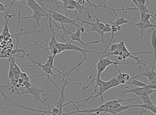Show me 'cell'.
Segmentation results:
<instances>
[{
	"label": "cell",
	"mask_w": 156,
	"mask_h": 115,
	"mask_svg": "<svg viewBox=\"0 0 156 115\" xmlns=\"http://www.w3.org/2000/svg\"><path fill=\"white\" fill-rule=\"evenodd\" d=\"M52 23H53L56 28L58 29H62V30L64 31V34L62 35V36H65L66 35H69L70 37V41L69 42L70 43H73V42L76 41L78 42H80L82 45L83 46V49L85 50H88L87 47L89 45V44H98L102 42L101 40H96V41H91V42H83V40L80 39V35H81V31H80V26H78L76 27L77 29L76 31L75 32H71V29L70 30H66V29L65 28L64 25H61V27H58V25L55 23V21L52 20Z\"/></svg>",
	"instance_id": "cell-1"
},
{
	"label": "cell",
	"mask_w": 156,
	"mask_h": 115,
	"mask_svg": "<svg viewBox=\"0 0 156 115\" xmlns=\"http://www.w3.org/2000/svg\"><path fill=\"white\" fill-rule=\"evenodd\" d=\"M44 92H54V90H44V87L43 89H39L38 87H37L35 85H32L31 87L30 88L27 89V90H26L22 93H20L19 91L17 92V94L20 96V97L21 99V95H25V94H29L31 95L33 99L35 100V103H43V105H44V108L46 109L47 108V105L49 107V108H52L51 105H50L49 103H47L45 101H44L41 97V95L42 93H44Z\"/></svg>",
	"instance_id": "cell-2"
},
{
	"label": "cell",
	"mask_w": 156,
	"mask_h": 115,
	"mask_svg": "<svg viewBox=\"0 0 156 115\" xmlns=\"http://www.w3.org/2000/svg\"><path fill=\"white\" fill-rule=\"evenodd\" d=\"M36 1H38L41 4V5L43 7L44 9L47 11V12L49 13V17H51L52 20H53L55 21H57V22H58V23H60L61 25L70 24V25H75L76 27L79 26L77 23H76L75 19H74V20L71 19H70L69 17H68L67 15H62L60 13L57 12V11H56V10L51 11V9L52 3H51V4H50L49 9H48L46 8L44 6L41 0H36Z\"/></svg>",
	"instance_id": "cell-3"
},
{
	"label": "cell",
	"mask_w": 156,
	"mask_h": 115,
	"mask_svg": "<svg viewBox=\"0 0 156 115\" xmlns=\"http://www.w3.org/2000/svg\"><path fill=\"white\" fill-rule=\"evenodd\" d=\"M23 54H24L25 56H27L33 63H34V64L29 65V67H39V68H41V69L44 72V76H47V77H49V76L51 75L53 77V80L54 81L55 79H58L59 81H60V82H61V77L62 76L61 75V74H60V73H58V74L54 73L53 72V71H52V69H52L51 67L49 64H47L46 62H45V64H42L41 63L37 62L35 61L34 60H33V59L31 58V57L30 56V55H29V54H26L25 52Z\"/></svg>",
	"instance_id": "cell-4"
},
{
	"label": "cell",
	"mask_w": 156,
	"mask_h": 115,
	"mask_svg": "<svg viewBox=\"0 0 156 115\" xmlns=\"http://www.w3.org/2000/svg\"><path fill=\"white\" fill-rule=\"evenodd\" d=\"M75 16H76V19H75V22H76L77 21H80L83 24H87L88 25H90L91 26V29H86V32H87L88 33V35H90V32H97L98 34L101 37V40H102V42H103L106 45H107V44L105 42V33L104 32L100 30L98 27V25L97 22H88L87 21H84L83 19H82L79 17V15L78 13L77 12H75Z\"/></svg>",
	"instance_id": "cell-5"
},
{
	"label": "cell",
	"mask_w": 156,
	"mask_h": 115,
	"mask_svg": "<svg viewBox=\"0 0 156 115\" xmlns=\"http://www.w3.org/2000/svg\"><path fill=\"white\" fill-rule=\"evenodd\" d=\"M125 87L127 89V90L125 91H120L118 93H122V96L124 97V96L127 94V93H133L136 95L139 96V97L141 99L144 97H148L150 95L148 94V93L146 91V87H135V88H129V87L125 85Z\"/></svg>",
	"instance_id": "cell-6"
},
{
	"label": "cell",
	"mask_w": 156,
	"mask_h": 115,
	"mask_svg": "<svg viewBox=\"0 0 156 115\" xmlns=\"http://www.w3.org/2000/svg\"><path fill=\"white\" fill-rule=\"evenodd\" d=\"M132 25L136 26V27H138L140 30V36H139L138 38H137L136 39V40H138V39H144L145 41H146V42H147V40H146V37H145L146 36H145V34H144V31L147 29H153V28L156 27L155 24H153L151 23H143V22H141V21L138 22V23H133L132 22Z\"/></svg>",
	"instance_id": "cell-7"
},
{
	"label": "cell",
	"mask_w": 156,
	"mask_h": 115,
	"mask_svg": "<svg viewBox=\"0 0 156 115\" xmlns=\"http://www.w3.org/2000/svg\"><path fill=\"white\" fill-rule=\"evenodd\" d=\"M44 17H46L47 19V21H49V15L44 13L43 12H38V11H33V15L31 16H27V17H21V19H32L35 21L36 24L39 26L40 29H43V28L41 26V19Z\"/></svg>",
	"instance_id": "cell-8"
},
{
	"label": "cell",
	"mask_w": 156,
	"mask_h": 115,
	"mask_svg": "<svg viewBox=\"0 0 156 115\" xmlns=\"http://www.w3.org/2000/svg\"><path fill=\"white\" fill-rule=\"evenodd\" d=\"M155 66V64H153L152 69L151 70H149V69H148V68H147V66H145V67H146V71L144 72H142H142H141L140 75H137V76H132L130 78V80L133 79L138 78V77H140L144 76V77H146L148 79L147 83H150L151 81L153 80L156 77V72L154 71Z\"/></svg>",
	"instance_id": "cell-9"
},
{
	"label": "cell",
	"mask_w": 156,
	"mask_h": 115,
	"mask_svg": "<svg viewBox=\"0 0 156 115\" xmlns=\"http://www.w3.org/2000/svg\"><path fill=\"white\" fill-rule=\"evenodd\" d=\"M23 4H26V5L29 6L33 11H38V12H43L44 13L49 14V13L44 10L41 5H39L36 0H26V3H23Z\"/></svg>",
	"instance_id": "cell-10"
},
{
	"label": "cell",
	"mask_w": 156,
	"mask_h": 115,
	"mask_svg": "<svg viewBox=\"0 0 156 115\" xmlns=\"http://www.w3.org/2000/svg\"><path fill=\"white\" fill-rule=\"evenodd\" d=\"M115 16H116V20L114 21H112L111 19H110V23L112 25H115V26H120V25H124V24H129V25H132V22H130L129 21H127L126 20L124 19V15H125V13L123 14V15H122V17H118V15L116 13V12L114 13Z\"/></svg>",
	"instance_id": "cell-11"
},
{
	"label": "cell",
	"mask_w": 156,
	"mask_h": 115,
	"mask_svg": "<svg viewBox=\"0 0 156 115\" xmlns=\"http://www.w3.org/2000/svg\"><path fill=\"white\" fill-rule=\"evenodd\" d=\"M131 107H132L131 105H124V106H122V105H120V106L116 107V108L107 110L106 112L105 113V114H106V113H110V114H112V115H117L118 114L122 112V111H124L126 110H127V109H128L129 108H131Z\"/></svg>",
	"instance_id": "cell-12"
},
{
	"label": "cell",
	"mask_w": 156,
	"mask_h": 115,
	"mask_svg": "<svg viewBox=\"0 0 156 115\" xmlns=\"http://www.w3.org/2000/svg\"><path fill=\"white\" fill-rule=\"evenodd\" d=\"M132 107H140V108L150 110L156 115V105L155 104H143V105H131Z\"/></svg>",
	"instance_id": "cell-13"
},
{
	"label": "cell",
	"mask_w": 156,
	"mask_h": 115,
	"mask_svg": "<svg viewBox=\"0 0 156 115\" xmlns=\"http://www.w3.org/2000/svg\"><path fill=\"white\" fill-rule=\"evenodd\" d=\"M151 45L154 49V63L156 64V29H152V32L151 35Z\"/></svg>",
	"instance_id": "cell-14"
},
{
	"label": "cell",
	"mask_w": 156,
	"mask_h": 115,
	"mask_svg": "<svg viewBox=\"0 0 156 115\" xmlns=\"http://www.w3.org/2000/svg\"><path fill=\"white\" fill-rule=\"evenodd\" d=\"M140 21L145 23H151L150 19L151 17H154V15L151 13H146L144 12H140Z\"/></svg>",
	"instance_id": "cell-15"
},
{
	"label": "cell",
	"mask_w": 156,
	"mask_h": 115,
	"mask_svg": "<svg viewBox=\"0 0 156 115\" xmlns=\"http://www.w3.org/2000/svg\"><path fill=\"white\" fill-rule=\"evenodd\" d=\"M126 83L129 84V85H133L137 87H146L147 85V83H144V82H142V81H140L137 80L136 79H133L129 80Z\"/></svg>",
	"instance_id": "cell-16"
},
{
	"label": "cell",
	"mask_w": 156,
	"mask_h": 115,
	"mask_svg": "<svg viewBox=\"0 0 156 115\" xmlns=\"http://www.w3.org/2000/svg\"><path fill=\"white\" fill-rule=\"evenodd\" d=\"M151 99L150 98V96H148V97H144L141 98V100L143 101L144 104H154V102L151 101Z\"/></svg>",
	"instance_id": "cell-17"
},
{
	"label": "cell",
	"mask_w": 156,
	"mask_h": 115,
	"mask_svg": "<svg viewBox=\"0 0 156 115\" xmlns=\"http://www.w3.org/2000/svg\"><path fill=\"white\" fill-rule=\"evenodd\" d=\"M117 50H118V43L111 44L110 46V52H112Z\"/></svg>",
	"instance_id": "cell-18"
},
{
	"label": "cell",
	"mask_w": 156,
	"mask_h": 115,
	"mask_svg": "<svg viewBox=\"0 0 156 115\" xmlns=\"http://www.w3.org/2000/svg\"><path fill=\"white\" fill-rule=\"evenodd\" d=\"M103 32L105 33L112 32V26L109 24H105V27L103 29Z\"/></svg>",
	"instance_id": "cell-19"
},
{
	"label": "cell",
	"mask_w": 156,
	"mask_h": 115,
	"mask_svg": "<svg viewBox=\"0 0 156 115\" xmlns=\"http://www.w3.org/2000/svg\"><path fill=\"white\" fill-rule=\"evenodd\" d=\"M126 47L125 46V41H120V42L118 43V50L119 51H122L123 50L124 48Z\"/></svg>",
	"instance_id": "cell-20"
},
{
	"label": "cell",
	"mask_w": 156,
	"mask_h": 115,
	"mask_svg": "<svg viewBox=\"0 0 156 115\" xmlns=\"http://www.w3.org/2000/svg\"><path fill=\"white\" fill-rule=\"evenodd\" d=\"M0 12H1V13H2V12H4L5 13H7V11L6 9V7H5V5H3L2 3H0Z\"/></svg>",
	"instance_id": "cell-21"
},
{
	"label": "cell",
	"mask_w": 156,
	"mask_h": 115,
	"mask_svg": "<svg viewBox=\"0 0 156 115\" xmlns=\"http://www.w3.org/2000/svg\"><path fill=\"white\" fill-rule=\"evenodd\" d=\"M137 3H138V5H146V1L147 0H137Z\"/></svg>",
	"instance_id": "cell-22"
},
{
	"label": "cell",
	"mask_w": 156,
	"mask_h": 115,
	"mask_svg": "<svg viewBox=\"0 0 156 115\" xmlns=\"http://www.w3.org/2000/svg\"><path fill=\"white\" fill-rule=\"evenodd\" d=\"M80 29L81 32H84L85 31H86V29H85L84 27H83V26H81Z\"/></svg>",
	"instance_id": "cell-23"
},
{
	"label": "cell",
	"mask_w": 156,
	"mask_h": 115,
	"mask_svg": "<svg viewBox=\"0 0 156 115\" xmlns=\"http://www.w3.org/2000/svg\"><path fill=\"white\" fill-rule=\"evenodd\" d=\"M147 112V110H146V109H142V112H141L140 113V114L139 115H142L144 113H146Z\"/></svg>",
	"instance_id": "cell-24"
},
{
	"label": "cell",
	"mask_w": 156,
	"mask_h": 115,
	"mask_svg": "<svg viewBox=\"0 0 156 115\" xmlns=\"http://www.w3.org/2000/svg\"><path fill=\"white\" fill-rule=\"evenodd\" d=\"M150 83H151V84H155L156 85V77H155V78L152 80L151 82Z\"/></svg>",
	"instance_id": "cell-25"
},
{
	"label": "cell",
	"mask_w": 156,
	"mask_h": 115,
	"mask_svg": "<svg viewBox=\"0 0 156 115\" xmlns=\"http://www.w3.org/2000/svg\"><path fill=\"white\" fill-rule=\"evenodd\" d=\"M81 115H83V114H81ZM87 115H98V114L96 113H87Z\"/></svg>",
	"instance_id": "cell-26"
},
{
	"label": "cell",
	"mask_w": 156,
	"mask_h": 115,
	"mask_svg": "<svg viewBox=\"0 0 156 115\" xmlns=\"http://www.w3.org/2000/svg\"><path fill=\"white\" fill-rule=\"evenodd\" d=\"M104 3H105V5H107V1H108V0H102Z\"/></svg>",
	"instance_id": "cell-27"
}]
</instances>
